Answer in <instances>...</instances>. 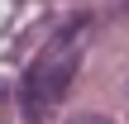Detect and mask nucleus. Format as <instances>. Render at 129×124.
<instances>
[{"instance_id": "f257e3e1", "label": "nucleus", "mask_w": 129, "mask_h": 124, "mask_svg": "<svg viewBox=\"0 0 129 124\" xmlns=\"http://www.w3.org/2000/svg\"><path fill=\"white\" fill-rule=\"evenodd\" d=\"M86 14H72L48 43H43V53L29 62V72H24V81H19V110H24V119L38 124L48 119L57 105H62V96L72 91V81H77V67H81V38H86Z\"/></svg>"}, {"instance_id": "f03ea898", "label": "nucleus", "mask_w": 129, "mask_h": 124, "mask_svg": "<svg viewBox=\"0 0 129 124\" xmlns=\"http://www.w3.org/2000/svg\"><path fill=\"white\" fill-rule=\"evenodd\" d=\"M72 124H115V119H105V115H77Z\"/></svg>"}]
</instances>
